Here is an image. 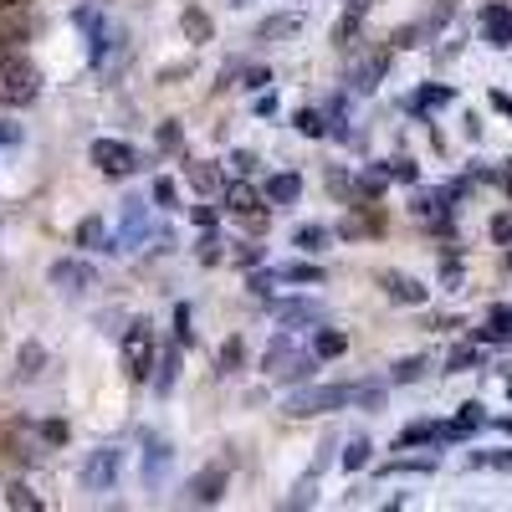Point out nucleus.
Masks as SVG:
<instances>
[{
    "label": "nucleus",
    "instance_id": "12",
    "mask_svg": "<svg viewBox=\"0 0 512 512\" xmlns=\"http://www.w3.org/2000/svg\"><path fill=\"white\" fill-rule=\"evenodd\" d=\"M221 487H226V472H221V466H210V472L190 477L185 502H190V507H205V502H216V497H221Z\"/></svg>",
    "mask_w": 512,
    "mask_h": 512
},
{
    "label": "nucleus",
    "instance_id": "6",
    "mask_svg": "<svg viewBox=\"0 0 512 512\" xmlns=\"http://www.w3.org/2000/svg\"><path fill=\"white\" fill-rule=\"evenodd\" d=\"M451 185L446 190H420L415 200H410V216L415 221H425V226H431V231H446L451 226Z\"/></svg>",
    "mask_w": 512,
    "mask_h": 512
},
{
    "label": "nucleus",
    "instance_id": "17",
    "mask_svg": "<svg viewBox=\"0 0 512 512\" xmlns=\"http://www.w3.org/2000/svg\"><path fill=\"white\" fill-rule=\"evenodd\" d=\"M52 282L62 292H82V287H93V267L88 262H57L52 267Z\"/></svg>",
    "mask_w": 512,
    "mask_h": 512
},
{
    "label": "nucleus",
    "instance_id": "39",
    "mask_svg": "<svg viewBox=\"0 0 512 512\" xmlns=\"http://www.w3.org/2000/svg\"><path fill=\"white\" fill-rule=\"evenodd\" d=\"M492 241H512V210H502V216L492 221Z\"/></svg>",
    "mask_w": 512,
    "mask_h": 512
},
{
    "label": "nucleus",
    "instance_id": "44",
    "mask_svg": "<svg viewBox=\"0 0 512 512\" xmlns=\"http://www.w3.org/2000/svg\"><path fill=\"white\" fill-rule=\"evenodd\" d=\"M36 359H41V349H26V359H21V364H26V369H21V374H26V379H31V374H36Z\"/></svg>",
    "mask_w": 512,
    "mask_h": 512
},
{
    "label": "nucleus",
    "instance_id": "14",
    "mask_svg": "<svg viewBox=\"0 0 512 512\" xmlns=\"http://www.w3.org/2000/svg\"><path fill=\"white\" fill-rule=\"evenodd\" d=\"M277 323L287 328H303V323H323V303H308V297H297V303H272Z\"/></svg>",
    "mask_w": 512,
    "mask_h": 512
},
{
    "label": "nucleus",
    "instance_id": "33",
    "mask_svg": "<svg viewBox=\"0 0 512 512\" xmlns=\"http://www.w3.org/2000/svg\"><path fill=\"white\" fill-rule=\"evenodd\" d=\"M364 461H369V441H349V451H344V466H349V472H359Z\"/></svg>",
    "mask_w": 512,
    "mask_h": 512
},
{
    "label": "nucleus",
    "instance_id": "24",
    "mask_svg": "<svg viewBox=\"0 0 512 512\" xmlns=\"http://www.w3.org/2000/svg\"><path fill=\"white\" fill-rule=\"evenodd\" d=\"M359 21H364V0H354V6H349V16L338 21V31H333V41H338V47H349V41H354Z\"/></svg>",
    "mask_w": 512,
    "mask_h": 512
},
{
    "label": "nucleus",
    "instance_id": "4",
    "mask_svg": "<svg viewBox=\"0 0 512 512\" xmlns=\"http://www.w3.org/2000/svg\"><path fill=\"white\" fill-rule=\"evenodd\" d=\"M123 374L128 379H149L154 374V328L149 323H134L123 338Z\"/></svg>",
    "mask_w": 512,
    "mask_h": 512
},
{
    "label": "nucleus",
    "instance_id": "28",
    "mask_svg": "<svg viewBox=\"0 0 512 512\" xmlns=\"http://www.w3.org/2000/svg\"><path fill=\"white\" fill-rule=\"evenodd\" d=\"M477 359H482V354H477L472 344H466V349H456V354L446 359V369H451V374H461V369H477Z\"/></svg>",
    "mask_w": 512,
    "mask_h": 512
},
{
    "label": "nucleus",
    "instance_id": "2",
    "mask_svg": "<svg viewBox=\"0 0 512 512\" xmlns=\"http://www.w3.org/2000/svg\"><path fill=\"white\" fill-rule=\"evenodd\" d=\"M41 93V72L31 57H16V52H0V103L6 108H26L36 103Z\"/></svg>",
    "mask_w": 512,
    "mask_h": 512
},
{
    "label": "nucleus",
    "instance_id": "19",
    "mask_svg": "<svg viewBox=\"0 0 512 512\" xmlns=\"http://www.w3.org/2000/svg\"><path fill=\"white\" fill-rule=\"evenodd\" d=\"M482 425H487V410H482L477 400H466V405H461V415L451 420V431H456V441H461V436H472V431H482Z\"/></svg>",
    "mask_w": 512,
    "mask_h": 512
},
{
    "label": "nucleus",
    "instance_id": "35",
    "mask_svg": "<svg viewBox=\"0 0 512 512\" xmlns=\"http://www.w3.org/2000/svg\"><path fill=\"white\" fill-rule=\"evenodd\" d=\"M384 175H390V180H415L420 169H415L410 159H390V164H384Z\"/></svg>",
    "mask_w": 512,
    "mask_h": 512
},
{
    "label": "nucleus",
    "instance_id": "30",
    "mask_svg": "<svg viewBox=\"0 0 512 512\" xmlns=\"http://www.w3.org/2000/svg\"><path fill=\"white\" fill-rule=\"evenodd\" d=\"M384 472H436V456H415V461H390Z\"/></svg>",
    "mask_w": 512,
    "mask_h": 512
},
{
    "label": "nucleus",
    "instance_id": "16",
    "mask_svg": "<svg viewBox=\"0 0 512 512\" xmlns=\"http://www.w3.org/2000/svg\"><path fill=\"white\" fill-rule=\"evenodd\" d=\"M507 338H512V303L492 308V313H487V323L477 328V344H507Z\"/></svg>",
    "mask_w": 512,
    "mask_h": 512
},
{
    "label": "nucleus",
    "instance_id": "29",
    "mask_svg": "<svg viewBox=\"0 0 512 512\" xmlns=\"http://www.w3.org/2000/svg\"><path fill=\"white\" fill-rule=\"evenodd\" d=\"M420 369H425V359H420V354H415V359H400V364H395V374H390V379H395V384H410V379H420Z\"/></svg>",
    "mask_w": 512,
    "mask_h": 512
},
{
    "label": "nucleus",
    "instance_id": "37",
    "mask_svg": "<svg viewBox=\"0 0 512 512\" xmlns=\"http://www.w3.org/2000/svg\"><path fill=\"white\" fill-rule=\"evenodd\" d=\"M190 180H195L200 190H216V169H205V164H190Z\"/></svg>",
    "mask_w": 512,
    "mask_h": 512
},
{
    "label": "nucleus",
    "instance_id": "40",
    "mask_svg": "<svg viewBox=\"0 0 512 512\" xmlns=\"http://www.w3.org/2000/svg\"><path fill=\"white\" fill-rule=\"evenodd\" d=\"M200 262H205V267H210V262H221V241H216V236H205V241H200Z\"/></svg>",
    "mask_w": 512,
    "mask_h": 512
},
{
    "label": "nucleus",
    "instance_id": "43",
    "mask_svg": "<svg viewBox=\"0 0 512 512\" xmlns=\"http://www.w3.org/2000/svg\"><path fill=\"white\" fill-rule=\"evenodd\" d=\"M21 139V128L16 123H0V144H16Z\"/></svg>",
    "mask_w": 512,
    "mask_h": 512
},
{
    "label": "nucleus",
    "instance_id": "45",
    "mask_svg": "<svg viewBox=\"0 0 512 512\" xmlns=\"http://www.w3.org/2000/svg\"><path fill=\"white\" fill-rule=\"evenodd\" d=\"M492 108H497V113H512V98H507V93H492Z\"/></svg>",
    "mask_w": 512,
    "mask_h": 512
},
{
    "label": "nucleus",
    "instance_id": "23",
    "mask_svg": "<svg viewBox=\"0 0 512 512\" xmlns=\"http://www.w3.org/2000/svg\"><path fill=\"white\" fill-rule=\"evenodd\" d=\"M180 26H185V36H190V41H210V16H205L200 6H185Z\"/></svg>",
    "mask_w": 512,
    "mask_h": 512
},
{
    "label": "nucleus",
    "instance_id": "7",
    "mask_svg": "<svg viewBox=\"0 0 512 512\" xmlns=\"http://www.w3.org/2000/svg\"><path fill=\"white\" fill-rule=\"evenodd\" d=\"M93 164L103 169V175L123 180V175H134V169H139V154L128 149V144H118V139H98L93 144Z\"/></svg>",
    "mask_w": 512,
    "mask_h": 512
},
{
    "label": "nucleus",
    "instance_id": "22",
    "mask_svg": "<svg viewBox=\"0 0 512 512\" xmlns=\"http://www.w3.org/2000/svg\"><path fill=\"white\" fill-rule=\"evenodd\" d=\"M446 103H451V88H420L405 108L410 113H431V108H446Z\"/></svg>",
    "mask_w": 512,
    "mask_h": 512
},
{
    "label": "nucleus",
    "instance_id": "25",
    "mask_svg": "<svg viewBox=\"0 0 512 512\" xmlns=\"http://www.w3.org/2000/svg\"><path fill=\"white\" fill-rule=\"evenodd\" d=\"M297 26H303L297 16H272V21H262V31H256V36H262V41H277V36H297Z\"/></svg>",
    "mask_w": 512,
    "mask_h": 512
},
{
    "label": "nucleus",
    "instance_id": "18",
    "mask_svg": "<svg viewBox=\"0 0 512 512\" xmlns=\"http://www.w3.org/2000/svg\"><path fill=\"white\" fill-rule=\"evenodd\" d=\"M31 16H6V21H0V52H16L21 47V41H31Z\"/></svg>",
    "mask_w": 512,
    "mask_h": 512
},
{
    "label": "nucleus",
    "instance_id": "5",
    "mask_svg": "<svg viewBox=\"0 0 512 512\" xmlns=\"http://www.w3.org/2000/svg\"><path fill=\"white\" fill-rule=\"evenodd\" d=\"M118 472H123V451L103 446V451L88 456V466H82V487H88V492H108L118 482Z\"/></svg>",
    "mask_w": 512,
    "mask_h": 512
},
{
    "label": "nucleus",
    "instance_id": "13",
    "mask_svg": "<svg viewBox=\"0 0 512 512\" xmlns=\"http://www.w3.org/2000/svg\"><path fill=\"white\" fill-rule=\"evenodd\" d=\"M384 67H390V52H369V57H359V62H354V72H349L354 93H369V88H379Z\"/></svg>",
    "mask_w": 512,
    "mask_h": 512
},
{
    "label": "nucleus",
    "instance_id": "38",
    "mask_svg": "<svg viewBox=\"0 0 512 512\" xmlns=\"http://www.w3.org/2000/svg\"><path fill=\"white\" fill-rule=\"evenodd\" d=\"M323 241H328L323 226H303V231H297V246H323Z\"/></svg>",
    "mask_w": 512,
    "mask_h": 512
},
{
    "label": "nucleus",
    "instance_id": "20",
    "mask_svg": "<svg viewBox=\"0 0 512 512\" xmlns=\"http://www.w3.org/2000/svg\"><path fill=\"white\" fill-rule=\"evenodd\" d=\"M154 369H159V374H154V390L169 395V390H175V379H180V354H175V349H164Z\"/></svg>",
    "mask_w": 512,
    "mask_h": 512
},
{
    "label": "nucleus",
    "instance_id": "42",
    "mask_svg": "<svg viewBox=\"0 0 512 512\" xmlns=\"http://www.w3.org/2000/svg\"><path fill=\"white\" fill-rule=\"evenodd\" d=\"M236 359H241V344H226V354H221V374H231Z\"/></svg>",
    "mask_w": 512,
    "mask_h": 512
},
{
    "label": "nucleus",
    "instance_id": "32",
    "mask_svg": "<svg viewBox=\"0 0 512 512\" xmlns=\"http://www.w3.org/2000/svg\"><path fill=\"white\" fill-rule=\"evenodd\" d=\"M297 128H303L308 139H323V134H328V123H323L318 113H297Z\"/></svg>",
    "mask_w": 512,
    "mask_h": 512
},
{
    "label": "nucleus",
    "instance_id": "15",
    "mask_svg": "<svg viewBox=\"0 0 512 512\" xmlns=\"http://www.w3.org/2000/svg\"><path fill=\"white\" fill-rule=\"evenodd\" d=\"M431 441H456L451 425H436V420H415L400 431V446H431Z\"/></svg>",
    "mask_w": 512,
    "mask_h": 512
},
{
    "label": "nucleus",
    "instance_id": "36",
    "mask_svg": "<svg viewBox=\"0 0 512 512\" xmlns=\"http://www.w3.org/2000/svg\"><path fill=\"white\" fill-rule=\"evenodd\" d=\"M159 149H180V123H175V118L159 128Z\"/></svg>",
    "mask_w": 512,
    "mask_h": 512
},
{
    "label": "nucleus",
    "instance_id": "47",
    "mask_svg": "<svg viewBox=\"0 0 512 512\" xmlns=\"http://www.w3.org/2000/svg\"><path fill=\"white\" fill-rule=\"evenodd\" d=\"M507 267H512V251H507Z\"/></svg>",
    "mask_w": 512,
    "mask_h": 512
},
{
    "label": "nucleus",
    "instance_id": "41",
    "mask_svg": "<svg viewBox=\"0 0 512 512\" xmlns=\"http://www.w3.org/2000/svg\"><path fill=\"white\" fill-rule=\"evenodd\" d=\"M154 200H159V205H175V185H169V180H154Z\"/></svg>",
    "mask_w": 512,
    "mask_h": 512
},
{
    "label": "nucleus",
    "instance_id": "27",
    "mask_svg": "<svg viewBox=\"0 0 512 512\" xmlns=\"http://www.w3.org/2000/svg\"><path fill=\"white\" fill-rule=\"evenodd\" d=\"M6 502H11V507H21V512H36V507H41V497H36L26 482H11V487H6Z\"/></svg>",
    "mask_w": 512,
    "mask_h": 512
},
{
    "label": "nucleus",
    "instance_id": "34",
    "mask_svg": "<svg viewBox=\"0 0 512 512\" xmlns=\"http://www.w3.org/2000/svg\"><path fill=\"white\" fill-rule=\"evenodd\" d=\"M77 241H82V246H98V241H103V221H98V216L82 221V226H77Z\"/></svg>",
    "mask_w": 512,
    "mask_h": 512
},
{
    "label": "nucleus",
    "instance_id": "3",
    "mask_svg": "<svg viewBox=\"0 0 512 512\" xmlns=\"http://www.w3.org/2000/svg\"><path fill=\"white\" fill-rule=\"evenodd\" d=\"M262 369H267L272 379H308V374L318 369V354H303L287 333H277L272 349H267V359H262Z\"/></svg>",
    "mask_w": 512,
    "mask_h": 512
},
{
    "label": "nucleus",
    "instance_id": "46",
    "mask_svg": "<svg viewBox=\"0 0 512 512\" xmlns=\"http://www.w3.org/2000/svg\"><path fill=\"white\" fill-rule=\"evenodd\" d=\"M21 6V0H0V11H16Z\"/></svg>",
    "mask_w": 512,
    "mask_h": 512
},
{
    "label": "nucleus",
    "instance_id": "1",
    "mask_svg": "<svg viewBox=\"0 0 512 512\" xmlns=\"http://www.w3.org/2000/svg\"><path fill=\"white\" fill-rule=\"evenodd\" d=\"M384 400V390L379 384H313V390H297V395H287V415L292 420H308V415H328V410H344V405H379Z\"/></svg>",
    "mask_w": 512,
    "mask_h": 512
},
{
    "label": "nucleus",
    "instance_id": "9",
    "mask_svg": "<svg viewBox=\"0 0 512 512\" xmlns=\"http://www.w3.org/2000/svg\"><path fill=\"white\" fill-rule=\"evenodd\" d=\"M226 205L236 210V216H241L251 231H262V226H267V205H262V195H256L251 185H231V190H226Z\"/></svg>",
    "mask_w": 512,
    "mask_h": 512
},
{
    "label": "nucleus",
    "instance_id": "10",
    "mask_svg": "<svg viewBox=\"0 0 512 512\" xmlns=\"http://www.w3.org/2000/svg\"><path fill=\"white\" fill-rule=\"evenodd\" d=\"M36 436H41V431H31V425H11V431H6V451H11V456H16L21 466H36V461H47V451H41L47 441L36 446Z\"/></svg>",
    "mask_w": 512,
    "mask_h": 512
},
{
    "label": "nucleus",
    "instance_id": "11",
    "mask_svg": "<svg viewBox=\"0 0 512 512\" xmlns=\"http://www.w3.org/2000/svg\"><path fill=\"white\" fill-rule=\"evenodd\" d=\"M379 287L390 292L395 303H405V308H420L425 297H431V287H420V282H415V277H405V272H384V277H379Z\"/></svg>",
    "mask_w": 512,
    "mask_h": 512
},
{
    "label": "nucleus",
    "instance_id": "21",
    "mask_svg": "<svg viewBox=\"0 0 512 512\" xmlns=\"http://www.w3.org/2000/svg\"><path fill=\"white\" fill-rule=\"evenodd\" d=\"M297 195H303V180H297V175H272V180H267V200L287 205V200H297Z\"/></svg>",
    "mask_w": 512,
    "mask_h": 512
},
{
    "label": "nucleus",
    "instance_id": "26",
    "mask_svg": "<svg viewBox=\"0 0 512 512\" xmlns=\"http://www.w3.org/2000/svg\"><path fill=\"white\" fill-rule=\"evenodd\" d=\"M344 349H349V338L338 333V328H323V333H318V359H338Z\"/></svg>",
    "mask_w": 512,
    "mask_h": 512
},
{
    "label": "nucleus",
    "instance_id": "8",
    "mask_svg": "<svg viewBox=\"0 0 512 512\" xmlns=\"http://www.w3.org/2000/svg\"><path fill=\"white\" fill-rule=\"evenodd\" d=\"M482 41L497 52L512 47V6H502V0H492V6L482 11Z\"/></svg>",
    "mask_w": 512,
    "mask_h": 512
},
{
    "label": "nucleus",
    "instance_id": "31",
    "mask_svg": "<svg viewBox=\"0 0 512 512\" xmlns=\"http://www.w3.org/2000/svg\"><path fill=\"white\" fill-rule=\"evenodd\" d=\"M164 456H169V446H164V441H149V466H144V477H149V482H159Z\"/></svg>",
    "mask_w": 512,
    "mask_h": 512
}]
</instances>
